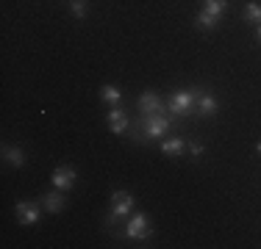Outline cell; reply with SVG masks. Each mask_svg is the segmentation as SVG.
<instances>
[{
    "label": "cell",
    "instance_id": "obj_1",
    "mask_svg": "<svg viewBox=\"0 0 261 249\" xmlns=\"http://www.w3.org/2000/svg\"><path fill=\"white\" fill-rule=\"evenodd\" d=\"M172 122H175V116L170 119V114H153V116H139V128H136V133H130L134 136V141H161V139H167V133H170V128H172Z\"/></svg>",
    "mask_w": 261,
    "mask_h": 249
},
{
    "label": "cell",
    "instance_id": "obj_2",
    "mask_svg": "<svg viewBox=\"0 0 261 249\" xmlns=\"http://www.w3.org/2000/svg\"><path fill=\"white\" fill-rule=\"evenodd\" d=\"M130 213H134V194L130 191H114L111 194V210L106 216V227L114 238H117V224L125 222Z\"/></svg>",
    "mask_w": 261,
    "mask_h": 249
},
{
    "label": "cell",
    "instance_id": "obj_3",
    "mask_svg": "<svg viewBox=\"0 0 261 249\" xmlns=\"http://www.w3.org/2000/svg\"><path fill=\"white\" fill-rule=\"evenodd\" d=\"M153 235V224H150V216L136 210L125 219V227L120 230V238H128V241H147Z\"/></svg>",
    "mask_w": 261,
    "mask_h": 249
},
{
    "label": "cell",
    "instance_id": "obj_4",
    "mask_svg": "<svg viewBox=\"0 0 261 249\" xmlns=\"http://www.w3.org/2000/svg\"><path fill=\"white\" fill-rule=\"evenodd\" d=\"M197 95H200V89H178L167 100V111H172V116H178V119H186V116L195 114Z\"/></svg>",
    "mask_w": 261,
    "mask_h": 249
},
{
    "label": "cell",
    "instance_id": "obj_5",
    "mask_svg": "<svg viewBox=\"0 0 261 249\" xmlns=\"http://www.w3.org/2000/svg\"><path fill=\"white\" fill-rule=\"evenodd\" d=\"M42 199L39 202H34V199H22V202H17L14 213H17V222L25 224V227H34V224L42 222Z\"/></svg>",
    "mask_w": 261,
    "mask_h": 249
},
{
    "label": "cell",
    "instance_id": "obj_6",
    "mask_svg": "<svg viewBox=\"0 0 261 249\" xmlns=\"http://www.w3.org/2000/svg\"><path fill=\"white\" fill-rule=\"evenodd\" d=\"M136 108H139V116H153V114H164L167 105L156 91H145V95H139V100H136Z\"/></svg>",
    "mask_w": 261,
    "mask_h": 249
},
{
    "label": "cell",
    "instance_id": "obj_7",
    "mask_svg": "<svg viewBox=\"0 0 261 249\" xmlns=\"http://www.w3.org/2000/svg\"><path fill=\"white\" fill-rule=\"evenodd\" d=\"M195 114L200 116V119L217 116V114H220V100H217L214 95H208V91L200 89V95H197V103H195Z\"/></svg>",
    "mask_w": 261,
    "mask_h": 249
},
{
    "label": "cell",
    "instance_id": "obj_8",
    "mask_svg": "<svg viewBox=\"0 0 261 249\" xmlns=\"http://www.w3.org/2000/svg\"><path fill=\"white\" fill-rule=\"evenodd\" d=\"M106 122H109V130L114 136H122L130 128V119H128L125 111H122V105H111V111L106 114Z\"/></svg>",
    "mask_w": 261,
    "mask_h": 249
},
{
    "label": "cell",
    "instance_id": "obj_9",
    "mask_svg": "<svg viewBox=\"0 0 261 249\" xmlns=\"http://www.w3.org/2000/svg\"><path fill=\"white\" fill-rule=\"evenodd\" d=\"M53 189H61V191H70L72 185L78 183V174H75V169H72V166H56L53 169Z\"/></svg>",
    "mask_w": 261,
    "mask_h": 249
},
{
    "label": "cell",
    "instance_id": "obj_10",
    "mask_svg": "<svg viewBox=\"0 0 261 249\" xmlns=\"http://www.w3.org/2000/svg\"><path fill=\"white\" fill-rule=\"evenodd\" d=\"M42 205H45L47 213H61V210L67 208V197H64V191H61V189H53L50 194L42 197Z\"/></svg>",
    "mask_w": 261,
    "mask_h": 249
},
{
    "label": "cell",
    "instance_id": "obj_11",
    "mask_svg": "<svg viewBox=\"0 0 261 249\" xmlns=\"http://www.w3.org/2000/svg\"><path fill=\"white\" fill-rule=\"evenodd\" d=\"M161 149H164V155H170V158H181L186 152V141L181 136H172V139H161Z\"/></svg>",
    "mask_w": 261,
    "mask_h": 249
},
{
    "label": "cell",
    "instance_id": "obj_12",
    "mask_svg": "<svg viewBox=\"0 0 261 249\" xmlns=\"http://www.w3.org/2000/svg\"><path fill=\"white\" fill-rule=\"evenodd\" d=\"M3 161L9 166H17V169H20V166H25V152H22V147H9L6 144L3 147Z\"/></svg>",
    "mask_w": 261,
    "mask_h": 249
},
{
    "label": "cell",
    "instance_id": "obj_13",
    "mask_svg": "<svg viewBox=\"0 0 261 249\" xmlns=\"http://www.w3.org/2000/svg\"><path fill=\"white\" fill-rule=\"evenodd\" d=\"M203 11H206V14H211L217 22H222V17H225V11H228V0H206Z\"/></svg>",
    "mask_w": 261,
    "mask_h": 249
},
{
    "label": "cell",
    "instance_id": "obj_14",
    "mask_svg": "<svg viewBox=\"0 0 261 249\" xmlns=\"http://www.w3.org/2000/svg\"><path fill=\"white\" fill-rule=\"evenodd\" d=\"M100 100H103V103H109V105H120V103H122V89L106 83L103 89H100Z\"/></svg>",
    "mask_w": 261,
    "mask_h": 249
},
{
    "label": "cell",
    "instance_id": "obj_15",
    "mask_svg": "<svg viewBox=\"0 0 261 249\" xmlns=\"http://www.w3.org/2000/svg\"><path fill=\"white\" fill-rule=\"evenodd\" d=\"M195 28H200V30H214V28H220V22L214 20L211 14H206V11H197L195 14Z\"/></svg>",
    "mask_w": 261,
    "mask_h": 249
},
{
    "label": "cell",
    "instance_id": "obj_16",
    "mask_svg": "<svg viewBox=\"0 0 261 249\" xmlns=\"http://www.w3.org/2000/svg\"><path fill=\"white\" fill-rule=\"evenodd\" d=\"M242 20L250 25H261V6L258 3H247L245 11H242Z\"/></svg>",
    "mask_w": 261,
    "mask_h": 249
},
{
    "label": "cell",
    "instance_id": "obj_17",
    "mask_svg": "<svg viewBox=\"0 0 261 249\" xmlns=\"http://www.w3.org/2000/svg\"><path fill=\"white\" fill-rule=\"evenodd\" d=\"M70 11L78 20H86L89 17V0H70Z\"/></svg>",
    "mask_w": 261,
    "mask_h": 249
},
{
    "label": "cell",
    "instance_id": "obj_18",
    "mask_svg": "<svg viewBox=\"0 0 261 249\" xmlns=\"http://www.w3.org/2000/svg\"><path fill=\"white\" fill-rule=\"evenodd\" d=\"M186 149H189V158H192V161H197V158L203 155V144H200V141H192Z\"/></svg>",
    "mask_w": 261,
    "mask_h": 249
},
{
    "label": "cell",
    "instance_id": "obj_19",
    "mask_svg": "<svg viewBox=\"0 0 261 249\" xmlns=\"http://www.w3.org/2000/svg\"><path fill=\"white\" fill-rule=\"evenodd\" d=\"M256 36H258V42H261V25H256Z\"/></svg>",
    "mask_w": 261,
    "mask_h": 249
},
{
    "label": "cell",
    "instance_id": "obj_20",
    "mask_svg": "<svg viewBox=\"0 0 261 249\" xmlns=\"http://www.w3.org/2000/svg\"><path fill=\"white\" fill-rule=\"evenodd\" d=\"M256 152H258V155H261V141H258V144H256Z\"/></svg>",
    "mask_w": 261,
    "mask_h": 249
}]
</instances>
